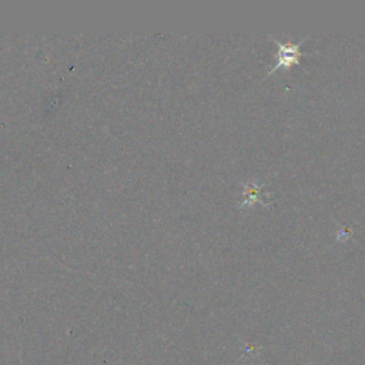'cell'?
<instances>
[{"mask_svg":"<svg viewBox=\"0 0 365 365\" xmlns=\"http://www.w3.org/2000/svg\"><path fill=\"white\" fill-rule=\"evenodd\" d=\"M278 47V51H277V63L268 70V74L279 70L281 67L284 68H289L292 64L298 63L299 58L302 57V53H301V44L302 41L305 40V37H302L299 41L297 43H292V41H279L278 38L272 37L271 34L268 36Z\"/></svg>","mask_w":365,"mask_h":365,"instance_id":"obj_1","label":"cell"}]
</instances>
